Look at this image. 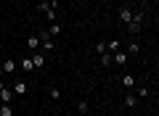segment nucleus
Returning a JSON list of instances; mask_svg holds the SVG:
<instances>
[{
    "instance_id": "obj_1",
    "label": "nucleus",
    "mask_w": 159,
    "mask_h": 116,
    "mask_svg": "<svg viewBox=\"0 0 159 116\" xmlns=\"http://www.w3.org/2000/svg\"><path fill=\"white\" fill-rule=\"evenodd\" d=\"M143 13H135V16L130 19V21H127V32L133 34V37H138V34H141V29H143Z\"/></svg>"
},
{
    "instance_id": "obj_4",
    "label": "nucleus",
    "mask_w": 159,
    "mask_h": 116,
    "mask_svg": "<svg viewBox=\"0 0 159 116\" xmlns=\"http://www.w3.org/2000/svg\"><path fill=\"white\" fill-rule=\"evenodd\" d=\"M0 100H3V103H11V100H13V90L0 87Z\"/></svg>"
},
{
    "instance_id": "obj_9",
    "label": "nucleus",
    "mask_w": 159,
    "mask_h": 116,
    "mask_svg": "<svg viewBox=\"0 0 159 116\" xmlns=\"http://www.w3.org/2000/svg\"><path fill=\"white\" fill-rule=\"evenodd\" d=\"M141 53V45L135 42V40H130V45H127V55H138Z\"/></svg>"
},
{
    "instance_id": "obj_15",
    "label": "nucleus",
    "mask_w": 159,
    "mask_h": 116,
    "mask_svg": "<svg viewBox=\"0 0 159 116\" xmlns=\"http://www.w3.org/2000/svg\"><path fill=\"white\" fill-rule=\"evenodd\" d=\"M106 50H111V53H117V50H119V40H111V42H106Z\"/></svg>"
},
{
    "instance_id": "obj_11",
    "label": "nucleus",
    "mask_w": 159,
    "mask_h": 116,
    "mask_svg": "<svg viewBox=\"0 0 159 116\" xmlns=\"http://www.w3.org/2000/svg\"><path fill=\"white\" fill-rule=\"evenodd\" d=\"M133 84H135V79H133V74H125V77H122V87L133 90Z\"/></svg>"
},
{
    "instance_id": "obj_18",
    "label": "nucleus",
    "mask_w": 159,
    "mask_h": 116,
    "mask_svg": "<svg viewBox=\"0 0 159 116\" xmlns=\"http://www.w3.org/2000/svg\"><path fill=\"white\" fill-rule=\"evenodd\" d=\"M96 53H98V55H103V53H109V50H106V42H98V45H96Z\"/></svg>"
},
{
    "instance_id": "obj_14",
    "label": "nucleus",
    "mask_w": 159,
    "mask_h": 116,
    "mask_svg": "<svg viewBox=\"0 0 159 116\" xmlns=\"http://www.w3.org/2000/svg\"><path fill=\"white\" fill-rule=\"evenodd\" d=\"M58 32H61V27H58V24H51V29H48L45 34H48V37H56Z\"/></svg>"
},
{
    "instance_id": "obj_6",
    "label": "nucleus",
    "mask_w": 159,
    "mask_h": 116,
    "mask_svg": "<svg viewBox=\"0 0 159 116\" xmlns=\"http://www.w3.org/2000/svg\"><path fill=\"white\" fill-rule=\"evenodd\" d=\"M32 63H34V69H40L43 63H45V53H34L32 55Z\"/></svg>"
},
{
    "instance_id": "obj_3",
    "label": "nucleus",
    "mask_w": 159,
    "mask_h": 116,
    "mask_svg": "<svg viewBox=\"0 0 159 116\" xmlns=\"http://www.w3.org/2000/svg\"><path fill=\"white\" fill-rule=\"evenodd\" d=\"M0 69H3V74H13L16 71V61L13 58H6V61L0 63Z\"/></svg>"
},
{
    "instance_id": "obj_8",
    "label": "nucleus",
    "mask_w": 159,
    "mask_h": 116,
    "mask_svg": "<svg viewBox=\"0 0 159 116\" xmlns=\"http://www.w3.org/2000/svg\"><path fill=\"white\" fill-rule=\"evenodd\" d=\"M19 66H21L24 71H34V63H32V55H29V58H21V63H19Z\"/></svg>"
},
{
    "instance_id": "obj_12",
    "label": "nucleus",
    "mask_w": 159,
    "mask_h": 116,
    "mask_svg": "<svg viewBox=\"0 0 159 116\" xmlns=\"http://www.w3.org/2000/svg\"><path fill=\"white\" fill-rule=\"evenodd\" d=\"M0 116H13V108L8 103H3V105H0Z\"/></svg>"
},
{
    "instance_id": "obj_2",
    "label": "nucleus",
    "mask_w": 159,
    "mask_h": 116,
    "mask_svg": "<svg viewBox=\"0 0 159 116\" xmlns=\"http://www.w3.org/2000/svg\"><path fill=\"white\" fill-rule=\"evenodd\" d=\"M111 61L117 63V66H125V63L130 61V55H127V53H122V50H117V53L111 55Z\"/></svg>"
},
{
    "instance_id": "obj_20",
    "label": "nucleus",
    "mask_w": 159,
    "mask_h": 116,
    "mask_svg": "<svg viewBox=\"0 0 159 116\" xmlns=\"http://www.w3.org/2000/svg\"><path fill=\"white\" fill-rule=\"evenodd\" d=\"M51 98H53V100H58V98H61V90L53 87V90H51Z\"/></svg>"
},
{
    "instance_id": "obj_10",
    "label": "nucleus",
    "mask_w": 159,
    "mask_h": 116,
    "mask_svg": "<svg viewBox=\"0 0 159 116\" xmlns=\"http://www.w3.org/2000/svg\"><path fill=\"white\" fill-rule=\"evenodd\" d=\"M125 105H127V108H135V105H138V98H135L133 92H127V95H125Z\"/></svg>"
},
{
    "instance_id": "obj_7",
    "label": "nucleus",
    "mask_w": 159,
    "mask_h": 116,
    "mask_svg": "<svg viewBox=\"0 0 159 116\" xmlns=\"http://www.w3.org/2000/svg\"><path fill=\"white\" fill-rule=\"evenodd\" d=\"M130 19H133V11H130V8H122V11H119V21H122V24H127Z\"/></svg>"
},
{
    "instance_id": "obj_17",
    "label": "nucleus",
    "mask_w": 159,
    "mask_h": 116,
    "mask_svg": "<svg viewBox=\"0 0 159 116\" xmlns=\"http://www.w3.org/2000/svg\"><path fill=\"white\" fill-rule=\"evenodd\" d=\"M109 63H111V53H103L101 55V66H109Z\"/></svg>"
},
{
    "instance_id": "obj_16",
    "label": "nucleus",
    "mask_w": 159,
    "mask_h": 116,
    "mask_svg": "<svg viewBox=\"0 0 159 116\" xmlns=\"http://www.w3.org/2000/svg\"><path fill=\"white\" fill-rule=\"evenodd\" d=\"M77 111H80V114H82V116L88 114V103H85V100H80V103H77Z\"/></svg>"
},
{
    "instance_id": "obj_13",
    "label": "nucleus",
    "mask_w": 159,
    "mask_h": 116,
    "mask_svg": "<svg viewBox=\"0 0 159 116\" xmlns=\"http://www.w3.org/2000/svg\"><path fill=\"white\" fill-rule=\"evenodd\" d=\"M27 45H29L32 50H37V48H40V37H27Z\"/></svg>"
},
{
    "instance_id": "obj_21",
    "label": "nucleus",
    "mask_w": 159,
    "mask_h": 116,
    "mask_svg": "<svg viewBox=\"0 0 159 116\" xmlns=\"http://www.w3.org/2000/svg\"><path fill=\"white\" fill-rule=\"evenodd\" d=\"M0 77H3V69H0Z\"/></svg>"
},
{
    "instance_id": "obj_19",
    "label": "nucleus",
    "mask_w": 159,
    "mask_h": 116,
    "mask_svg": "<svg viewBox=\"0 0 159 116\" xmlns=\"http://www.w3.org/2000/svg\"><path fill=\"white\" fill-rule=\"evenodd\" d=\"M135 98H148V87H146V84H143V87L138 90V95H135Z\"/></svg>"
},
{
    "instance_id": "obj_5",
    "label": "nucleus",
    "mask_w": 159,
    "mask_h": 116,
    "mask_svg": "<svg viewBox=\"0 0 159 116\" xmlns=\"http://www.w3.org/2000/svg\"><path fill=\"white\" fill-rule=\"evenodd\" d=\"M27 82H16V84H13V95H27Z\"/></svg>"
}]
</instances>
